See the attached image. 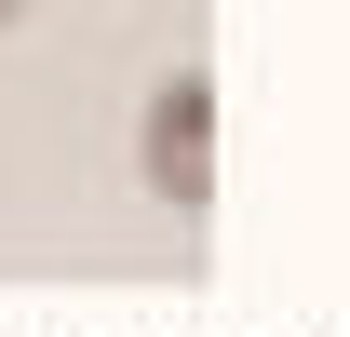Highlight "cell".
<instances>
[{"label": "cell", "mask_w": 350, "mask_h": 337, "mask_svg": "<svg viewBox=\"0 0 350 337\" xmlns=\"http://www.w3.org/2000/svg\"><path fill=\"white\" fill-rule=\"evenodd\" d=\"M135 175H148L175 216L216 203V82H202V68L148 82V108H135Z\"/></svg>", "instance_id": "obj_1"}, {"label": "cell", "mask_w": 350, "mask_h": 337, "mask_svg": "<svg viewBox=\"0 0 350 337\" xmlns=\"http://www.w3.org/2000/svg\"><path fill=\"white\" fill-rule=\"evenodd\" d=\"M14 14H27V0H0V27H14Z\"/></svg>", "instance_id": "obj_2"}]
</instances>
